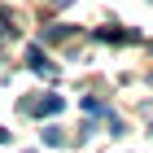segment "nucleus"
<instances>
[{
  "instance_id": "f257e3e1",
  "label": "nucleus",
  "mask_w": 153,
  "mask_h": 153,
  "mask_svg": "<svg viewBox=\"0 0 153 153\" xmlns=\"http://www.w3.org/2000/svg\"><path fill=\"white\" fill-rule=\"evenodd\" d=\"M61 109H66V101H61V96H44V101L35 105V114H61Z\"/></svg>"
},
{
  "instance_id": "f03ea898",
  "label": "nucleus",
  "mask_w": 153,
  "mask_h": 153,
  "mask_svg": "<svg viewBox=\"0 0 153 153\" xmlns=\"http://www.w3.org/2000/svg\"><path fill=\"white\" fill-rule=\"evenodd\" d=\"M26 61H31V70H44V74H53V66L44 61V53H39V48H31V53H26Z\"/></svg>"
},
{
  "instance_id": "7ed1b4c3",
  "label": "nucleus",
  "mask_w": 153,
  "mask_h": 153,
  "mask_svg": "<svg viewBox=\"0 0 153 153\" xmlns=\"http://www.w3.org/2000/svg\"><path fill=\"white\" fill-rule=\"evenodd\" d=\"M4 31H13V26H9V18H4V13H0V35H4Z\"/></svg>"
}]
</instances>
